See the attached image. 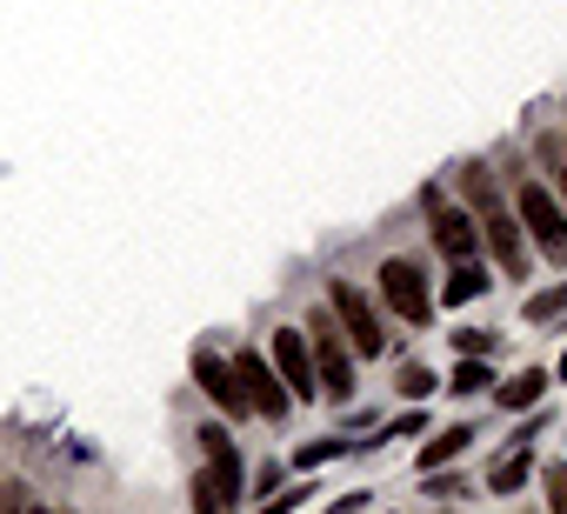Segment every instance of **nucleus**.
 <instances>
[{
    "label": "nucleus",
    "instance_id": "nucleus-24",
    "mask_svg": "<svg viewBox=\"0 0 567 514\" xmlns=\"http://www.w3.org/2000/svg\"><path fill=\"white\" fill-rule=\"evenodd\" d=\"M28 514H61V507H48V501H28Z\"/></svg>",
    "mask_w": 567,
    "mask_h": 514
},
{
    "label": "nucleus",
    "instance_id": "nucleus-18",
    "mask_svg": "<svg viewBox=\"0 0 567 514\" xmlns=\"http://www.w3.org/2000/svg\"><path fill=\"white\" fill-rule=\"evenodd\" d=\"M454 348L474 354V361H487V354H494V335H481V328H454Z\"/></svg>",
    "mask_w": 567,
    "mask_h": 514
},
{
    "label": "nucleus",
    "instance_id": "nucleus-19",
    "mask_svg": "<svg viewBox=\"0 0 567 514\" xmlns=\"http://www.w3.org/2000/svg\"><path fill=\"white\" fill-rule=\"evenodd\" d=\"M334 454H348V441H308V448L295 454V467H321V461H334Z\"/></svg>",
    "mask_w": 567,
    "mask_h": 514
},
{
    "label": "nucleus",
    "instance_id": "nucleus-12",
    "mask_svg": "<svg viewBox=\"0 0 567 514\" xmlns=\"http://www.w3.org/2000/svg\"><path fill=\"white\" fill-rule=\"evenodd\" d=\"M547 381H554L547 368H520L514 381H494V401H501V408H534V401L547 394Z\"/></svg>",
    "mask_w": 567,
    "mask_h": 514
},
{
    "label": "nucleus",
    "instance_id": "nucleus-22",
    "mask_svg": "<svg viewBox=\"0 0 567 514\" xmlns=\"http://www.w3.org/2000/svg\"><path fill=\"white\" fill-rule=\"evenodd\" d=\"M361 501H368V494H341V501H334V507H328V514H354V507H361Z\"/></svg>",
    "mask_w": 567,
    "mask_h": 514
},
{
    "label": "nucleus",
    "instance_id": "nucleus-3",
    "mask_svg": "<svg viewBox=\"0 0 567 514\" xmlns=\"http://www.w3.org/2000/svg\"><path fill=\"white\" fill-rule=\"evenodd\" d=\"M200 448H207V474L194 481V514H234L240 501V454H234V434L227 428H200Z\"/></svg>",
    "mask_w": 567,
    "mask_h": 514
},
{
    "label": "nucleus",
    "instance_id": "nucleus-6",
    "mask_svg": "<svg viewBox=\"0 0 567 514\" xmlns=\"http://www.w3.org/2000/svg\"><path fill=\"white\" fill-rule=\"evenodd\" d=\"M328 308L341 315V335H348L354 354H388V328H381L374 301H368L354 281H328Z\"/></svg>",
    "mask_w": 567,
    "mask_h": 514
},
{
    "label": "nucleus",
    "instance_id": "nucleus-17",
    "mask_svg": "<svg viewBox=\"0 0 567 514\" xmlns=\"http://www.w3.org/2000/svg\"><path fill=\"white\" fill-rule=\"evenodd\" d=\"M434 388H441V381H434V368H421V361H414V368H401V394H408V401H427Z\"/></svg>",
    "mask_w": 567,
    "mask_h": 514
},
{
    "label": "nucleus",
    "instance_id": "nucleus-4",
    "mask_svg": "<svg viewBox=\"0 0 567 514\" xmlns=\"http://www.w3.org/2000/svg\"><path fill=\"white\" fill-rule=\"evenodd\" d=\"M514 214H520V234L534 240V254H547L554 268H567V207H560V194H547L540 181H520Z\"/></svg>",
    "mask_w": 567,
    "mask_h": 514
},
{
    "label": "nucleus",
    "instance_id": "nucleus-16",
    "mask_svg": "<svg viewBox=\"0 0 567 514\" xmlns=\"http://www.w3.org/2000/svg\"><path fill=\"white\" fill-rule=\"evenodd\" d=\"M481 388H494V368H487V361H474V354H467V361H461V368H454V394H481Z\"/></svg>",
    "mask_w": 567,
    "mask_h": 514
},
{
    "label": "nucleus",
    "instance_id": "nucleus-14",
    "mask_svg": "<svg viewBox=\"0 0 567 514\" xmlns=\"http://www.w3.org/2000/svg\"><path fill=\"white\" fill-rule=\"evenodd\" d=\"M467 441H474V428H467V421H461V428H447V434H434V441L421 448V474H434V467L461 461V454H467Z\"/></svg>",
    "mask_w": 567,
    "mask_h": 514
},
{
    "label": "nucleus",
    "instance_id": "nucleus-13",
    "mask_svg": "<svg viewBox=\"0 0 567 514\" xmlns=\"http://www.w3.org/2000/svg\"><path fill=\"white\" fill-rule=\"evenodd\" d=\"M481 288H487V268H481V261H454V268H447V288H441L434 301H447V308H461V301H474Z\"/></svg>",
    "mask_w": 567,
    "mask_h": 514
},
{
    "label": "nucleus",
    "instance_id": "nucleus-2",
    "mask_svg": "<svg viewBox=\"0 0 567 514\" xmlns=\"http://www.w3.org/2000/svg\"><path fill=\"white\" fill-rule=\"evenodd\" d=\"M308 348H315V374H321V394L328 401H354V348L341 335V315L315 301L308 315Z\"/></svg>",
    "mask_w": 567,
    "mask_h": 514
},
{
    "label": "nucleus",
    "instance_id": "nucleus-27",
    "mask_svg": "<svg viewBox=\"0 0 567 514\" xmlns=\"http://www.w3.org/2000/svg\"><path fill=\"white\" fill-rule=\"evenodd\" d=\"M61 514H68V507H61Z\"/></svg>",
    "mask_w": 567,
    "mask_h": 514
},
{
    "label": "nucleus",
    "instance_id": "nucleus-11",
    "mask_svg": "<svg viewBox=\"0 0 567 514\" xmlns=\"http://www.w3.org/2000/svg\"><path fill=\"white\" fill-rule=\"evenodd\" d=\"M527 474H534V448H520V441H514V448L487 467V494H520V487H527Z\"/></svg>",
    "mask_w": 567,
    "mask_h": 514
},
{
    "label": "nucleus",
    "instance_id": "nucleus-5",
    "mask_svg": "<svg viewBox=\"0 0 567 514\" xmlns=\"http://www.w3.org/2000/svg\"><path fill=\"white\" fill-rule=\"evenodd\" d=\"M374 281H381V301H388L408 328H427V321H434V308H441V301H434L427 275H421V261H408V254H388Z\"/></svg>",
    "mask_w": 567,
    "mask_h": 514
},
{
    "label": "nucleus",
    "instance_id": "nucleus-20",
    "mask_svg": "<svg viewBox=\"0 0 567 514\" xmlns=\"http://www.w3.org/2000/svg\"><path fill=\"white\" fill-rule=\"evenodd\" d=\"M540 481H547V507H554V514H567V461H554Z\"/></svg>",
    "mask_w": 567,
    "mask_h": 514
},
{
    "label": "nucleus",
    "instance_id": "nucleus-9",
    "mask_svg": "<svg viewBox=\"0 0 567 514\" xmlns=\"http://www.w3.org/2000/svg\"><path fill=\"white\" fill-rule=\"evenodd\" d=\"M194 388L220 408V414H254L247 408V394H240V374H234V361H220L214 348H194Z\"/></svg>",
    "mask_w": 567,
    "mask_h": 514
},
{
    "label": "nucleus",
    "instance_id": "nucleus-23",
    "mask_svg": "<svg viewBox=\"0 0 567 514\" xmlns=\"http://www.w3.org/2000/svg\"><path fill=\"white\" fill-rule=\"evenodd\" d=\"M554 181H560V207H567V161H560V167H554Z\"/></svg>",
    "mask_w": 567,
    "mask_h": 514
},
{
    "label": "nucleus",
    "instance_id": "nucleus-8",
    "mask_svg": "<svg viewBox=\"0 0 567 514\" xmlns=\"http://www.w3.org/2000/svg\"><path fill=\"white\" fill-rule=\"evenodd\" d=\"M234 374H240V394H247V408H254V414L288 421L295 394H288V381H280V374L267 368V354H260V348H240V354H234Z\"/></svg>",
    "mask_w": 567,
    "mask_h": 514
},
{
    "label": "nucleus",
    "instance_id": "nucleus-7",
    "mask_svg": "<svg viewBox=\"0 0 567 514\" xmlns=\"http://www.w3.org/2000/svg\"><path fill=\"white\" fill-rule=\"evenodd\" d=\"M267 354H274V374L288 381V394H295V401H321V374H315V348H308V328H274Z\"/></svg>",
    "mask_w": 567,
    "mask_h": 514
},
{
    "label": "nucleus",
    "instance_id": "nucleus-26",
    "mask_svg": "<svg viewBox=\"0 0 567 514\" xmlns=\"http://www.w3.org/2000/svg\"><path fill=\"white\" fill-rule=\"evenodd\" d=\"M0 487H8V481H0Z\"/></svg>",
    "mask_w": 567,
    "mask_h": 514
},
{
    "label": "nucleus",
    "instance_id": "nucleus-21",
    "mask_svg": "<svg viewBox=\"0 0 567 514\" xmlns=\"http://www.w3.org/2000/svg\"><path fill=\"white\" fill-rule=\"evenodd\" d=\"M308 494H315V487H288V494H274V501H267L260 514H295V507H301Z\"/></svg>",
    "mask_w": 567,
    "mask_h": 514
},
{
    "label": "nucleus",
    "instance_id": "nucleus-25",
    "mask_svg": "<svg viewBox=\"0 0 567 514\" xmlns=\"http://www.w3.org/2000/svg\"><path fill=\"white\" fill-rule=\"evenodd\" d=\"M554 374H560V381H567V354H560V368H554Z\"/></svg>",
    "mask_w": 567,
    "mask_h": 514
},
{
    "label": "nucleus",
    "instance_id": "nucleus-1",
    "mask_svg": "<svg viewBox=\"0 0 567 514\" xmlns=\"http://www.w3.org/2000/svg\"><path fill=\"white\" fill-rule=\"evenodd\" d=\"M461 187H467V201H474L481 240H487V254L501 261V275H514V281H520V275H527V261H534V247H527V234H520V214L494 201V181H487V167H467V174H461Z\"/></svg>",
    "mask_w": 567,
    "mask_h": 514
},
{
    "label": "nucleus",
    "instance_id": "nucleus-15",
    "mask_svg": "<svg viewBox=\"0 0 567 514\" xmlns=\"http://www.w3.org/2000/svg\"><path fill=\"white\" fill-rule=\"evenodd\" d=\"M527 321H554V315H567V281H554V288H540V295H527V308H520Z\"/></svg>",
    "mask_w": 567,
    "mask_h": 514
},
{
    "label": "nucleus",
    "instance_id": "nucleus-10",
    "mask_svg": "<svg viewBox=\"0 0 567 514\" xmlns=\"http://www.w3.org/2000/svg\"><path fill=\"white\" fill-rule=\"evenodd\" d=\"M427 214H434V247L447 254V261H481V220H474L467 207L434 201Z\"/></svg>",
    "mask_w": 567,
    "mask_h": 514
}]
</instances>
